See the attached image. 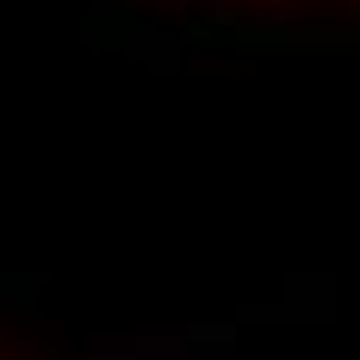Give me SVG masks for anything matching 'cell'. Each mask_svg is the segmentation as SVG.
<instances>
[{
	"label": "cell",
	"instance_id": "cell-1",
	"mask_svg": "<svg viewBox=\"0 0 360 360\" xmlns=\"http://www.w3.org/2000/svg\"><path fill=\"white\" fill-rule=\"evenodd\" d=\"M186 6L255 13V19H342V13H360V0H186Z\"/></svg>",
	"mask_w": 360,
	"mask_h": 360
}]
</instances>
